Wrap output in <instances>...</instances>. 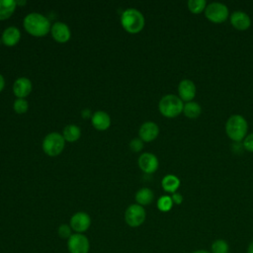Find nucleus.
<instances>
[{"label": "nucleus", "mask_w": 253, "mask_h": 253, "mask_svg": "<svg viewBox=\"0 0 253 253\" xmlns=\"http://www.w3.org/2000/svg\"><path fill=\"white\" fill-rule=\"evenodd\" d=\"M129 147L132 151L134 152H138L143 148V141L140 138H133L130 142H129Z\"/></svg>", "instance_id": "c85d7f7f"}, {"label": "nucleus", "mask_w": 253, "mask_h": 253, "mask_svg": "<svg viewBox=\"0 0 253 253\" xmlns=\"http://www.w3.org/2000/svg\"><path fill=\"white\" fill-rule=\"evenodd\" d=\"M171 199H172L173 203H174V204H177V205H180V204L183 202V197H182V195L179 194V193H174V194L172 195Z\"/></svg>", "instance_id": "c756f323"}, {"label": "nucleus", "mask_w": 253, "mask_h": 253, "mask_svg": "<svg viewBox=\"0 0 253 253\" xmlns=\"http://www.w3.org/2000/svg\"><path fill=\"white\" fill-rule=\"evenodd\" d=\"M205 16L209 21L214 24H219L226 21L229 16V12L225 4L220 2H211L207 5L205 9Z\"/></svg>", "instance_id": "423d86ee"}, {"label": "nucleus", "mask_w": 253, "mask_h": 253, "mask_svg": "<svg viewBox=\"0 0 253 253\" xmlns=\"http://www.w3.org/2000/svg\"><path fill=\"white\" fill-rule=\"evenodd\" d=\"M230 24L238 31H245L251 25L249 15L243 11H234L230 15Z\"/></svg>", "instance_id": "ddd939ff"}, {"label": "nucleus", "mask_w": 253, "mask_h": 253, "mask_svg": "<svg viewBox=\"0 0 253 253\" xmlns=\"http://www.w3.org/2000/svg\"><path fill=\"white\" fill-rule=\"evenodd\" d=\"M25 30L36 37H42L50 30L49 20L40 13H30L24 19Z\"/></svg>", "instance_id": "f257e3e1"}, {"label": "nucleus", "mask_w": 253, "mask_h": 253, "mask_svg": "<svg viewBox=\"0 0 253 253\" xmlns=\"http://www.w3.org/2000/svg\"><path fill=\"white\" fill-rule=\"evenodd\" d=\"M91 225V218L88 213L79 211L72 215L70 218V227L77 233L86 231Z\"/></svg>", "instance_id": "1a4fd4ad"}, {"label": "nucleus", "mask_w": 253, "mask_h": 253, "mask_svg": "<svg viewBox=\"0 0 253 253\" xmlns=\"http://www.w3.org/2000/svg\"><path fill=\"white\" fill-rule=\"evenodd\" d=\"M212 253H228V244L222 239H217L211 244Z\"/></svg>", "instance_id": "393cba45"}, {"label": "nucleus", "mask_w": 253, "mask_h": 253, "mask_svg": "<svg viewBox=\"0 0 253 253\" xmlns=\"http://www.w3.org/2000/svg\"><path fill=\"white\" fill-rule=\"evenodd\" d=\"M65 139L58 132H50L42 140V149L49 156L58 155L64 148Z\"/></svg>", "instance_id": "39448f33"}, {"label": "nucleus", "mask_w": 253, "mask_h": 253, "mask_svg": "<svg viewBox=\"0 0 253 253\" xmlns=\"http://www.w3.org/2000/svg\"><path fill=\"white\" fill-rule=\"evenodd\" d=\"M32 91V82L27 77L16 79L13 85V92L18 98L25 99Z\"/></svg>", "instance_id": "2eb2a0df"}, {"label": "nucleus", "mask_w": 253, "mask_h": 253, "mask_svg": "<svg viewBox=\"0 0 253 253\" xmlns=\"http://www.w3.org/2000/svg\"><path fill=\"white\" fill-rule=\"evenodd\" d=\"M247 121L241 115H232L225 123L226 135L234 142L242 141L247 134Z\"/></svg>", "instance_id": "f03ea898"}, {"label": "nucleus", "mask_w": 253, "mask_h": 253, "mask_svg": "<svg viewBox=\"0 0 253 253\" xmlns=\"http://www.w3.org/2000/svg\"><path fill=\"white\" fill-rule=\"evenodd\" d=\"M184 104L179 96L167 94L163 96L158 104L159 112L166 118H175L183 112Z\"/></svg>", "instance_id": "20e7f679"}, {"label": "nucleus", "mask_w": 253, "mask_h": 253, "mask_svg": "<svg viewBox=\"0 0 253 253\" xmlns=\"http://www.w3.org/2000/svg\"><path fill=\"white\" fill-rule=\"evenodd\" d=\"M247 253H253V241L250 243V245L248 247V250H247Z\"/></svg>", "instance_id": "473e14b6"}, {"label": "nucleus", "mask_w": 253, "mask_h": 253, "mask_svg": "<svg viewBox=\"0 0 253 253\" xmlns=\"http://www.w3.org/2000/svg\"><path fill=\"white\" fill-rule=\"evenodd\" d=\"M15 0H0V20L10 18L16 9Z\"/></svg>", "instance_id": "6ab92c4d"}, {"label": "nucleus", "mask_w": 253, "mask_h": 253, "mask_svg": "<svg viewBox=\"0 0 253 253\" xmlns=\"http://www.w3.org/2000/svg\"><path fill=\"white\" fill-rule=\"evenodd\" d=\"M158 159L157 157L149 152L142 153L138 158V166L139 168L146 174L154 173L158 169Z\"/></svg>", "instance_id": "9b49d317"}, {"label": "nucleus", "mask_w": 253, "mask_h": 253, "mask_svg": "<svg viewBox=\"0 0 253 253\" xmlns=\"http://www.w3.org/2000/svg\"><path fill=\"white\" fill-rule=\"evenodd\" d=\"M242 145L247 151L253 152V132H251L245 136V138L243 139Z\"/></svg>", "instance_id": "cd10ccee"}, {"label": "nucleus", "mask_w": 253, "mask_h": 253, "mask_svg": "<svg viewBox=\"0 0 253 253\" xmlns=\"http://www.w3.org/2000/svg\"><path fill=\"white\" fill-rule=\"evenodd\" d=\"M183 113L188 119H197L202 113V108L197 102H187L186 104H184Z\"/></svg>", "instance_id": "412c9836"}, {"label": "nucleus", "mask_w": 253, "mask_h": 253, "mask_svg": "<svg viewBox=\"0 0 253 253\" xmlns=\"http://www.w3.org/2000/svg\"><path fill=\"white\" fill-rule=\"evenodd\" d=\"M67 248L70 253H88L90 243L88 238L82 233H74L68 238Z\"/></svg>", "instance_id": "6e6552de"}, {"label": "nucleus", "mask_w": 253, "mask_h": 253, "mask_svg": "<svg viewBox=\"0 0 253 253\" xmlns=\"http://www.w3.org/2000/svg\"><path fill=\"white\" fill-rule=\"evenodd\" d=\"M144 17L138 10L128 8L122 13L121 23L124 29L129 34H136L144 27Z\"/></svg>", "instance_id": "7ed1b4c3"}, {"label": "nucleus", "mask_w": 253, "mask_h": 253, "mask_svg": "<svg viewBox=\"0 0 253 253\" xmlns=\"http://www.w3.org/2000/svg\"><path fill=\"white\" fill-rule=\"evenodd\" d=\"M16 3L18 5H25L26 4V1H16Z\"/></svg>", "instance_id": "f704fd0d"}, {"label": "nucleus", "mask_w": 253, "mask_h": 253, "mask_svg": "<svg viewBox=\"0 0 253 253\" xmlns=\"http://www.w3.org/2000/svg\"><path fill=\"white\" fill-rule=\"evenodd\" d=\"M197 88L195 83L190 79H183L178 85L179 98L185 102H191L196 96Z\"/></svg>", "instance_id": "9d476101"}, {"label": "nucleus", "mask_w": 253, "mask_h": 253, "mask_svg": "<svg viewBox=\"0 0 253 253\" xmlns=\"http://www.w3.org/2000/svg\"><path fill=\"white\" fill-rule=\"evenodd\" d=\"M20 38H21L20 30L16 27H9L6 30H4L1 40L4 44L8 46H12V45H15L20 41Z\"/></svg>", "instance_id": "f3484780"}, {"label": "nucleus", "mask_w": 253, "mask_h": 253, "mask_svg": "<svg viewBox=\"0 0 253 253\" xmlns=\"http://www.w3.org/2000/svg\"><path fill=\"white\" fill-rule=\"evenodd\" d=\"M81 130L76 125H68L63 129V137L68 142H73L80 137Z\"/></svg>", "instance_id": "4be33fe9"}, {"label": "nucleus", "mask_w": 253, "mask_h": 253, "mask_svg": "<svg viewBox=\"0 0 253 253\" xmlns=\"http://www.w3.org/2000/svg\"><path fill=\"white\" fill-rule=\"evenodd\" d=\"M13 107H14V110H15L16 113L24 114V113H26L28 111L29 105H28V102L25 99L18 98V99L15 100Z\"/></svg>", "instance_id": "a878e982"}, {"label": "nucleus", "mask_w": 253, "mask_h": 253, "mask_svg": "<svg viewBox=\"0 0 253 253\" xmlns=\"http://www.w3.org/2000/svg\"><path fill=\"white\" fill-rule=\"evenodd\" d=\"M154 198L153 192L149 188H141L135 194V201L140 206L149 205Z\"/></svg>", "instance_id": "aec40b11"}, {"label": "nucleus", "mask_w": 253, "mask_h": 253, "mask_svg": "<svg viewBox=\"0 0 253 253\" xmlns=\"http://www.w3.org/2000/svg\"><path fill=\"white\" fill-rule=\"evenodd\" d=\"M51 35L58 42H66L71 36L68 26L62 22H56L51 27Z\"/></svg>", "instance_id": "4468645a"}, {"label": "nucleus", "mask_w": 253, "mask_h": 253, "mask_svg": "<svg viewBox=\"0 0 253 253\" xmlns=\"http://www.w3.org/2000/svg\"><path fill=\"white\" fill-rule=\"evenodd\" d=\"M71 227L68 226L67 224H61L58 227V235L62 238H69L72 234H71Z\"/></svg>", "instance_id": "bb28decb"}, {"label": "nucleus", "mask_w": 253, "mask_h": 253, "mask_svg": "<svg viewBox=\"0 0 253 253\" xmlns=\"http://www.w3.org/2000/svg\"><path fill=\"white\" fill-rule=\"evenodd\" d=\"M4 86H5V80H4V77L0 74V92L3 90Z\"/></svg>", "instance_id": "7c9ffc66"}, {"label": "nucleus", "mask_w": 253, "mask_h": 253, "mask_svg": "<svg viewBox=\"0 0 253 253\" xmlns=\"http://www.w3.org/2000/svg\"><path fill=\"white\" fill-rule=\"evenodd\" d=\"M145 211L142 206L138 204L130 205L125 213V219L126 223L131 227H137L143 223L145 220Z\"/></svg>", "instance_id": "0eeeda50"}, {"label": "nucleus", "mask_w": 253, "mask_h": 253, "mask_svg": "<svg viewBox=\"0 0 253 253\" xmlns=\"http://www.w3.org/2000/svg\"><path fill=\"white\" fill-rule=\"evenodd\" d=\"M92 125L95 128L99 130H105L107 129L111 125V119L110 116L103 112V111H97L92 115L91 118Z\"/></svg>", "instance_id": "dca6fc26"}, {"label": "nucleus", "mask_w": 253, "mask_h": 253, "mask_svg": "<svg viewBox=\"0 0 253 253\" xmlns=\"http://www.w3.org/2000/svg\"><path fill=\"white\" fill-rule=\"evenodd\" d=\"M193 253H210V252H208V251H206V250H198V251H195V252H193Z\"/></svg>", "instance_id": "72a5a7b5"}, {"label": "nucleus", "mask_w": 253, "mask_h": 253, "mask_svg": "<svg viewBox=\"0 0 253 253\" xmlns=\"http://www.w3.org/2000/svg\"><path fill=\"white\" fill-rule=\"evenodd\" d=\"M161 185L164 191L174 194L180 187V179L173 174H168L163 177Z\"/></svg>", "instance_id": "a211bd4d"}, {"label": "nucleus", "mask_w": 253, "mask_h": 253, "mask_svg": "<svg viewBox=\"0 0 253 253\" xmlns=\"http://www.w3.org/2000/svg\"><path fill=\"white\" fill-rule=\"evenodd\" d=\"M187 6L189 11H191L194 14H200L203 11H205L207 7V1L206 0H189L187 2Z\"/></svg>", "instance_id": "5701e85b"}, {"label": "nucleus", "mask_w": 253, "mask_h": 253, "mask_svg": "<svg viewBox=\"0 0 253 253\" xmlns=\"http://www.w3.org/2000/svg\"><path fill=\"white\" fill-rule=\"evenodd\" d=\"M138 134L142 141L149 142V141L154 140L158 136L159 127L153 122H146L140 126Z\"/></svg>", "instance_id": "f8f14e48"}, {"label": "nucleus", "mask_w": 253, "mask_h": 253, "mask_svg": "<svg viewBox=\"0 0 253 253\" xmlns=\"http://www.w3.org/2000/svg\"><path fill=\"white\" fill-rule=\"evenodd\" d=\"M173 201L169 196H162L157 201V208L161 211H168L172 209Z\"/></svg>", "instance_id": "b1692460"}, {"label": "nucleus", "mask_w": 253, "mask_h": 253, "mask_svg": "<svg viewBox=\"0 0 253 253\" xmlns=\"http://www.w3.org/2000/svg\"><path fill=\"white\" fill-rule=\"evenodd\" d=\"M89 115H90L89 110H83V111H82V117H83V118L87 119V118L89 117Z\"/></svg>", "instance_id": "2f4dec72"}]
</instances>
